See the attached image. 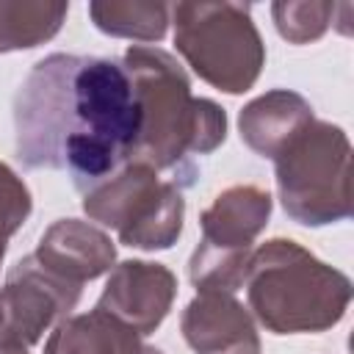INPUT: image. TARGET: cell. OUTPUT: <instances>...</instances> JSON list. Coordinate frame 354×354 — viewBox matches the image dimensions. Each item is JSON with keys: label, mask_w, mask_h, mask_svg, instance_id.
<instances>
[{"label": "cell", "mask_w": 354, "mask_h": 354, "mask_svg": "<svg viewBox=\"0 0 354 354\" xmlns=\"http://www.w3.org/2000/svg\"><path fill=\"white\" fill-rule=\"evenodd\" d=\"M138 105L122 61L53 53L14 97L17 158L25 169H66L83 194L133 160Z\"/></svg>", "instance_id": "1"}, {"label": "cell", "mask_w": 354, "mask_h": 354, "mask_svg": "<svg viewBox=\"0 0 354 354\" xmlns=\"http://www.w3.org/2000/svg\"><path fill=\"white\" fill-rule=\"evenodd\" d=\"M138 105V141L133 160L155 171H188L194 155H210L227 138L221 105L191 94V80L177 58L152 44H133L122 55Z\"/></svg>", "instance_id": "2"}, {"label": "cell", "mask_w": 354, "mask_h": 354, "mask_svg": "<svg viewBox=\"0 0 354 354\" xmlns=\"http://www.w3.org/2000/svg\"><path fill=\"white\" fill-rule=\"evenodd\" d=\"M249 310L274 335H318L343 321L351 279L290 238L252 249L243 285Z\"/></svg>", "instance_id": "3"}, {"label": "cell", "mask_w": 354, "mask_h": 354, "mask_svg": "<svg viewBox=\"0 0 354 354\" xmlns=\"http://www.w3.org/2000/svg\"><path fill=\"white\" fill-rule=\"evenodd\" d=\"M282 210L304 227L351 216V144L343 127L313 119L274 158Z\"/></svg>", "instance_id": "4"}, {"label": "cell", "mask_w": 354, "mask_h": 354, "mask_svg": "<svg viewBox=\"0 0 354 354\" xmlns=\"http://www.w3.org/2000/svg\"><path fill=\"white\" fill-rule=\"evenodd\" d=\"M174 47L199 80L224 91H249L263 66L266 44L243 3H177L171 6Z\"/></svg>", "instance_id": "5"}, {"label": "cell", "mask_w": 354, "mask_h": 354, "mask_svg": "<svg viewBox=\"0 0 354 354\" xmlns=\"http://www.w3.org/2000/svg\"><path fill=\"white\" fill-rule=\"evenodd\" d=\"M88 221L113 230L119 243L160 252L177 243L185 218L183 185L163 180L144 160H127L105 180L83 191Z\"/></svg>", "instance_id": "6"}, {"label": "cell", "mask_w": 354, "mask_h": 354, "mask_svg": "<svg viewBox=\"0 0 354 354\" xmlns=\"http://www.w3.org/2000/svg\"><path fill=\"white\" fill-rule=\"evenodd\" d=\"M271 194L246 183L230 185L210 202V207L202 210V238L188 263V277L196 290H241L249 254L271 218Z\"/></svg>", "instance_id": "7"}, {"label": "cell", "mask_w": 354, "mask_h": 354, "mask_svg": "<svg viewBox=\"0 0 354 354\" xmlns=\"http://www.w3.org/2000/svg\"><path fill=\"white\" fill-rule=\"evenodd\" d=\"M0 293L6 304L3 335L33 346L50 326H55L75 310L83 285L55 277L33 254H28L17 266H11Z\"/></svg>", "instance_id": "8"}, {"label": "cell", "mask_w": 354, "mask_h": 354, "mask_svg": "<svg viewBox=\"0 0 354 354\" xmlns=\"http://www.w3.org/2000/svg\"><path fill=\"white\" fill-rule=\"evenodd\" d=\"M177 296V277L163 263L122 260L108 271L97 307L136 329L152 335L169 315Z\"/></svg>", "instance_id": "9"}, {"label": "cell", "mask_w": 354, "mask_h": 354, "mask_svg": "<svg viewBox=\"0 0 354 354\" xmlns=\"http://www.w3.org/2000/svg\"><path fill=\"white\" fill-rule=\"evenodd\" d=\"M180 329L194 354H260L257 326L235 293L196 290Z\"/></svg>", "instance_id": "10"}, {"label": "cell", "mask_w": 354, "mask_h": 354, "mask_svg": "<svg viewBox=\"0 0 354 354\" xmlns=\"http://www.w3.org/2000/svg\"><path fill=\"white\" fill-rule=\"evenodd\" d=\"M33 257L55 277L83 285L113 268L116 246L111 235L91 221L58 218L41 232Z\"/></svg>", "instance_id": "11"}, {"label": "cell", "mask_w": 354, "mask_h": 354, "mask_svg": "<svg viewBox=\"0 0 354 354\" xmlns=\"http://www.w3.org/2000/svg\"><path fill=\"white\" fill-rule=\"evenodd\" d=\"M313 105L290 88H271L243 105L238 116L241 141L260 158H277V152L313 122Z\"/></svg>", "instance_id": "12"}, {"label": "cell", "mask_w": 354, "mask_h": 354, "mask_svg": "<svg viewBox=\"0 0 354 354\" xmlns=\"http://www.w3.org/2000/svg\"><path fill=\"white\" fill-rule=\"evenodd\" d=\"M141 335L100 307L66 315L44 343V354H141Z\"/></svg>", "instance_id": "13"}, {"label": "cell", "mask_w": 354, "mask_h": 354, "mask_svg": "<svg viewBox=\"0 0 354 354\" xmlns=\"http://www.w3.org/2000/svg\"><path fill=\"white\" fill-rule=\"evenodd\" d=\"M69 14L66 3L0 0V53L30 50L50 41Z\"/></svg>", "instance_id": "14"}, {"label": "cell", "mask_w": 354, "mask_h": 354, "mask_svg": "<svg viewBox=\"0 0 354 354\" xmlns=\"http://www.w3.org/2000/svg\"><path fill=\"white\" fill-rule=\"evenodd\" d=\"M88 17L97 30L133 39V41H160L171 22V6L166 3H141V0H97L88 3Z\"/></svg>", "instance_id": "15"}, {"label": "cell", "mask_w": 354, "mask_h": 354, "mask_svg": "<svg viewBox=\"0 0 354 354\" xmlns=\"http://www.w3.org/2000/svg\"><path fill=\"white\" fill-rule=\"evenodd\" d=\"M337 6L335 3H321V0H301V3H274L271 6V17L274 25L279 30V36L290 44H310L318 41L332 17H335Z\"/></svg>", "instance_id": "16"}, {"label": "cell", "mask_w": 354, "mask_h": 354, "mask_svg": "<svg viewBox=\"0 0 354 354\" xmlns=\"http://www.w3.org/2000/svg\"><path fill=\"white\" fill-rule=\"evenodd\" d=\"M30 210H33V199L28 185L11 166L0 163V263L6 257L11 235L28 221Z\"/></svg>", "instance_id": "17"}, {"label": "cell", "mask_w": 354, "mask_h": 354, "mask_svg": "<svg viewBox=\"0 0 354 354\" xmlns=\"http://www.w3.org/2000/svg\"><path fill=\"white\" fill-rule=\"evenodd\" d=\"M0 354H28V346L14 340V337H6L0 335Z\"/></svg>", "instance_id": "18"}, {"label": "cell", "mask_w": 354, "mask_h": 354, "mask_svg": "<svg viewBox=\"0 0 354 354\" xmlns=\"http://www.w3.org/2000/svg\"><path fill=\"white\" fill-rule=\"evenodd\" d=\"M3 326H6V304H3V293H0V335H3Z\"/></svg>", "instance_id": "19"}, {"label": "cell", "mask_w": 354, "mask_h": 354, "mask_svg": "<svg viewBox=\"0 0 354 354\" xmlns=\"http://www.w3.org/2000/svg\"><path fill=\"white\" fill-rule=\"evenodd\" d=\"M141 354H163V351H160V348H155V346H144V348H141Z\"/></svg>", "instance_id": "20"}]
</instances>
